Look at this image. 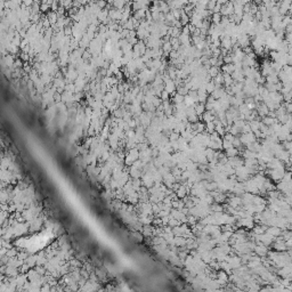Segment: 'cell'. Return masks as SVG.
<instances>
[{
	"label": "cell",
	"instance_id": "obj_1",
	"mask_svg": "<svg viewBox=\"0 0 292 292\" xmlns=\"http://www.w3.org/2000/svg\"><path fill=\"white\" fill-rule=\"evenodd\" d=\"M291 3H292V1H283V2L277 3V6H278V12H280V14H281L282 16H284L287 13H289Z\"/></svg>",
	"mask_w": 292,
	"mask_h": 292
},
{
	"label": "cell",
	"instance_id": "obj_2",
	"mask_svg": "<svg viewBox=\"0 0 292 292\" xmlns=\"http://www.w3.org/2000/svg\"><path fill=\"white\" fill-rule=\"evenodd\" d=\"M258 113H259L261 117H265V115H267V114L269 113V108L267 107V105H266L265 103L260 104L259 106H258Z\"/></svg>",
	"mask_w": 292,
	"mask_h": 292
},
{
	"label": "cell",
	"instance_id": "obj_3",
	"mask_svg": "<svg viewBox=\"0 0 292 292\" xmlns=\"http://www.w3.org/2000/svg\"><path fill=\"white\" fill-rule=\"evenodd\" d=\"M266 80H267V83H278L280 82V79H278V75L277 73H274V74H270L268 77H266Z\"/></svg>",
	"mask_w": 292,
	"mask_h": 292
},
{
	"label": "cell",
	"instance_id": "obj_4",
	"mask_svg": "<svg viewBox=\"0 0 292 292\" xmlns=\"http://www.w3.org/2000/svg\"><path fill=\"white\" fill-rule=\"evenodd\" d=\"M262 123H264L265 126H267V127H272V126H274V125L276 123V119H275V118H270V117H266V118L264 119Z\"/></svg>",
	"mask_w": 292,
	"mask_h": 292
},
{
	"label": "cell",
	"instance_id": "obj_5",
	"mask_svg": "<svg viewBox=\"0 0 292 292\" xmlns=\"http://www.w3.org/2000/svg\"><path fill=\"white\" fill-rule=\"evenodd\" d=\"M195 112H196L197 114H202V113L204 112V105H203V104H199V105L195 107Z\"/></svg>",
	"mask_w": 292,
	"mask_h": 292
},
{
	"label": "cell",
	"instance_id": "obj_6",
	"mask_svg": "<svg viewBox=\"0 0 292 292\" xmlns=\"http://www.w3.org/2000/svg\"><path fill=\"white\" fill-rule=\"evenodd\" d=\"M237 154V151L234 148V147H230L227 150V155L228 157H235Z\"/></svg>",
	"mask_w": 292,
	"mask_h": 292
},
{
	"label": "cell",
	"instance_id": "obj_7",
	"mask_svg": "<svg viewBox=\"0 0 292 292\" xmlns=\"http://www.w3.org/2000/svg\"><path fill=\"white\" fill-rule=\"evenodd\" d=\"M213 21H215L216 23H218V22L220 21V15H219L218 13H216V14L213 15Z\"/></svg>",
	"mask_w": 292,
	"mask_h": 292
},
{
	"label": "cell",
	"instance_id": "obj_8",
	"mask_svg": "<svg viewBox=\"0 0 292 292\" xmlns=\"http://www.w3.org/2000/svg\"><path fill=\"white\" fill-rule=\"evenodd\" d=\"M207 127H208V130H209V131H213L215 125H213V122H209V123L207 125Z\"/></svg>",
	"mask_w": 292,
	"mask_h": 292
},
{
	"label": "cell",
	"instance_id": "obj_9",
	"mask_svg": "<svg viewBox=\"0 0 292 292\" xmlns=\"http://www.w3.org/2000/svg\"><path fill=\"white\" fill-rule=\"evenodd\" d=\"M289 13L292 14V3H291V6H290V10H289Z\"/></svg>",
	"mask_w": 292,
	"mask_h": 292
}]
</instances>
